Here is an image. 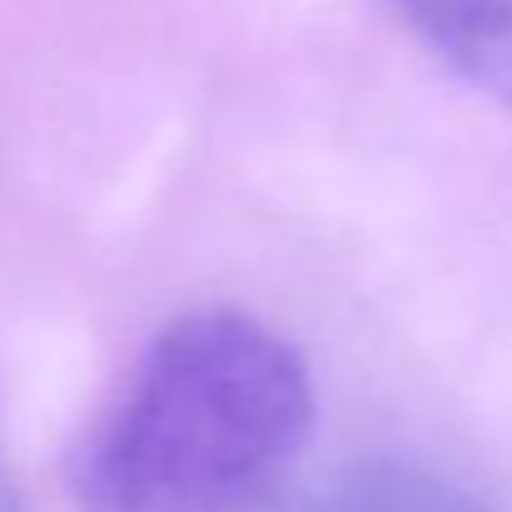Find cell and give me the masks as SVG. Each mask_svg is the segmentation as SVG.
Listing matches in <instances>:
<instances>
[{"mask_svg": "<svg viewBox=\"0 0 512 512\" xmlns=\"http://www.w3.org/2000/svg\"><path fill=\"white\" fill-rule=\"evenodd\" d=\"M468 90L512 110V0H383Z\"/></svg>", "mask_w": 512, "mask_h": 512, "instance_id": "obj_2", "label": "cell"}, {"mask_svg": "<svg viewBox=\"0 0 512 512\" xmlns=\"http://www.w3.org/2000/svg\"><path fill=\"white\" fill-rule=\"evenodd\" d=\"M0 512H25V498H20V488H15L5 463H0Z\"/></svg>", "mask_w": 512, "mask_h": 512, "instance_id": "obj_4", "label": "cell"}, {"mask_svg": "<svg viewBox=\"0 0 512 512\" xmlns=\"http://www.w3.org/2000/svg\"><path fill=\"white\" fill-rule=\"evenodd\" d=\"M289 512H498L468 478L423 458H368L348 463Z\"/></svg>", "mask_w": 512, "mask_h": 512, "instance_id": "obj_3", "label": "cell"}, {"mask_svg": "<svg viewBox=\"0 0 512 512\" xmlns=\"http://www.w3.org/2000/svg\"><path fill=\"white\" fill-rule=\"evenodd\" d=\"M314 438L309 358L244 309L140 348L70 458L80 512H269Z\"/></svg>", "mask_w": 512, "mask_h": 512, "instance_id": "obj_1", "label": "cell"}]
</instances>
